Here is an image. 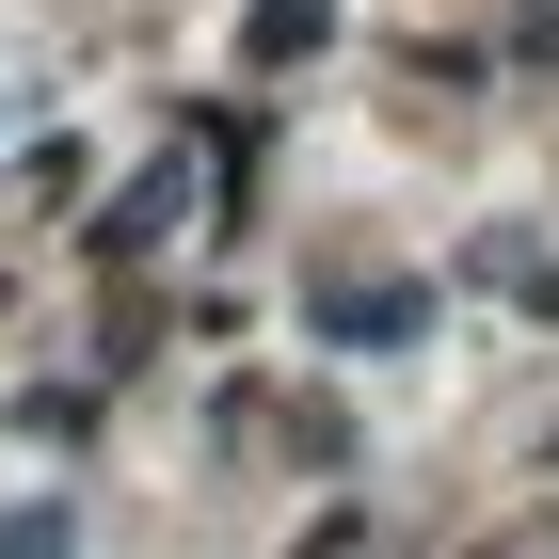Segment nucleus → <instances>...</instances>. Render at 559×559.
<instances>
[{
  "mask_svg": "<svg viewBox=\"0 0 559 559\" xmlns=\"http://www.w3.org/2000/svg\"><path fill=\"white\" fill-rule=\"evenodd\" d=\"M416 320H431V288H336V304H320V336H336V352H400Z\"/></svg>",
  "mask_w": 559,
  "mask_h": 559,
  "instance_id": "nucleus-2",
  "label": "nucleus"
},
{
  "mask_svg": "<svg viewBox=\"0 0 559 559\" xmlns=\"http://www.w3.org/2000/svg\"><path fill=\"white\" fill-rule=\"evenodd\" d=\"M512 64H544V81H559V0H527V16H512Z\"/></svg>",
  "mask_w": 559,
  "mask_h": 559,
  "instance_id": "nucleus-3",
  "label": "nucleus"
},
{
  "mask_svg": "<svg viewBox=\"0 0 559 559\" xmlns=\"http://www.w3.org/2000/svg\"><path fill=\"white\" fill-rule=\"evenodd\" d=\"M320 48H336V0H257V16H240V64H257V81H304Z\"/></svg>",
  "mask_w": 559,
  "mask_h": 559,
  "instance_id": "nucleus-1",
  "label": "nucleus"
}]
</instances>
